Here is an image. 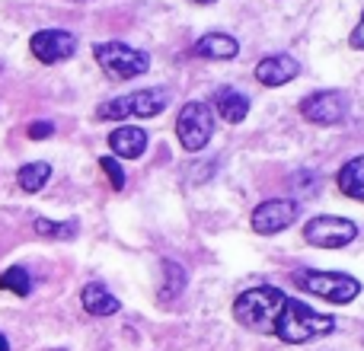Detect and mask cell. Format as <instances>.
Returning a JSON list of instances; mask_svg holds the SVG:
<instances>
[{
  "label": "cell",
  "mask_w": 364,
  "mask_h": 351,
  "mask_svg": "<svg viewBox=\"0 0 364 351\" xmlns=\"http://www.w3.org/2000/svg\"><path fill=\"white\" fill-rule=\"evenodd\" d=\"M170 106V90L151 87V90H134L128 96H115L96 106V119L100 122H122V119H154Z\"/></svg>",
  "instance_id": "3"
},
{
  "label": "cell",
  "mask_w": 364,
  "mask_h": 351,
  "mask_svg": "<svg viewBox=\"0 0 364 351\" xmlns=\"http://www.w3.org/2000/svg\"><path fill=\"white\" fill-rule=\"evenodd\" d=\"M188 4H218V0H188Z\"/></svg>",
  "instance_id": "25"
},
{
  "label": "cell",
  "mask_w": 364,
  "mask_h": 351,
  "mask_svg": "<svg viewBox=\"0 0 364 351\" xmlns=\"http://www.w3.org/2000/svg\"><path fill=\"white\" fill-rule=\"evenodd\" d=\"M358 237V227L348 217H336V214H320V217L304 224V239L320 249H342Z\"/></svg>",
  "instance_id": "7"
},
{
  "label": "cell",
  "mask_w": 364,
  "mask_h": 351,
  "mask_svg": "<svg viewBox=\"0 0 364 351\" xmlns=\"http://www.w3.org/2000/svg\"><path fill=\"white\" fill-rule=\"evenodd\" d=\"M333 329H336L333 316L316 313V310L307 307L304 301L288 297L275 320V333L272 335H278V339L288 342V345H304V342H314V339H320V335H329Z\"/></svg>",
  "instance_id": "2"
},
{
  "label": "cell",
  "mask_w": 364,
  "mask_h": 351,
  "mask_svg": "<svg viewBox=\"0 0 364 351\" xmlns=\"http://www.w3.org/2000/svg\"><path fill=\"white\" fill-rule=\"evenodd\" d=\"M147 138H151V134H147L144 128L122 125V128H115V131L109 134V147H112L115 157L134 160V157H141V153L147 151Z\"/></svg>",
  "instance_id": "13"
},
{
  "label": "cell",
  "mask_w": 364,
  "mask_h": 351,
  "mask_svg": "<svg viewBox=\"0 0 364 351\" xmlns=\"http://www.w3.org/2000/svg\"><path fill=\"white\" fill-rule=\"evenodd\" d=\"M297 112L314 125H339L348 115V96L342 90H320V93H310L307 99H301Z\"/></svg>",
  "instance_id": "8"
},
{
  "label": "cell",
  "mask_w": 364,
  "mask_h": 351,
  "mask_svg": "<svg viewBox=\"0 0 364 351\" xmlns=\"http://www.w3.org/2000/svg\"><path fill=\"white\" fill-rule=\"evenodd\" d=\"M186 291V269L179 262H164V284H160V301H176Z\"/></svg>",
  "instance_id": "18"
},
{
  "label": "cell",
  "mask_w": 364,
  "mask_h": 351,
  "mask_svg": "<svg viewBox=\"0 0 364 351\" xmlns=\"http://www.w3.org/2000/svg\"><path fill=\"white\" fill-rule=\"evenodd\" d=\"M195 58H208V61H233L240 55V42L227 32H208L192 45Z\"/></svg>",
  "instance_id": "12"
},
{
  "label": "cell",
  "mask_w": 364,
  "mask_h": 351,
  "mask_svg": "<svg viewBox=\"0 0 364 351\" xmlns=\"http://www.w3.org/2000/svg\"><path fill=\"white\" fill-rule=\"evenodd\" d=\"M336 182H339L342 195H348V198H355V201H364V153L348 160L339 170V179Z\"/></svg>",
  "instance_id": "16"
},
{
  "label": "cell",
  "mask_w": 364,
  "mask_h": 351,
  "mask_svg": "<svg viewBox=\"0 0 364 351\" xmlns=\"http://www.w3.org/2000/svg\"><path fill=\"white\" fill-rule=\"evenodd\" d=\"M80 303H83V310H87L90 316H112V313H119L122 310L119 297H115L112 291H109L106 284H100V281H90L87 288L80 291Z\"/></svg>",
  "instance_id": "14"
},
{
  "label": "cell",
  "mask_w": 364,
  "mask_h": 351,
  "mask_svg": "<svg viewBox=\"0 0 364 351\" xmlns=\"http://www.w3.org/2000/svg\"><path fill=\"white\" fill-rule=\"evenodd\" d=\"M0 288L10 291V294H16V297H29L32 294V278L23 265H13V269H6L4 275H0Z\"/></svg>",
  "instance_id": "20"
},
{
  "label": "cell",
  "mask_w": 364,
  "mask_h": 351,
  "mask_svg": "<svg viewBox=\"0 0 364 351\" xmlns=\"http://www.w3.org/2000/svg\"><path fill=\"white\" fill-rule=\"evenodd\" d=\"M0 351H10V342H6V335H0Z\"/></svg>",
  "instance_id": "24"
},
{
  "label": "cell",
  "mask_w": 364,
  "mask_h": 351,
  "mask_svg": "<svg viewBox=\"0 0 364 351\" xmlns=\"http://www.w3.org/2000/svg\"><path fill=\"white\" fill-rule=\"evenodd\" d=\"M214 134V109L208 102L195 99V102H186L176 119V138L179 144L186 147L188 153H198L208 147Z\"/></svg>",
  "instance_id": "6"
},
{
  "label": "cell",
  "mask_w": 364,
  "mask_h": 351,
  "mask_svg": "<svg viewBox=\"0 0 364 351\" xmlns=\"http://www.w3.org/2000/svg\"><path fill=\"white\" fill-rule=\"evenodd\" d=\"M214 109H218V115L227 125H240V122L246 119V112H250V99L233 87H220L218 93H214Z\"/></svg>",
  "instance_id": "15"
},
{
  "label": "cell",
  "mask_w": 364,
  "mask_h": 351,
  "mask_svg": "<svg viewBox=\"0 0 364 351\" xmlns=\"http://www.w3.org/2000/svg\"><path fill=\"white\" fill-rule=\"evenodd\" d=\"M348 42H352V48L364 51V13H361L358 26H355V29H352V36H348Z\"/></svg>",
  "instance_id": "23"
},
{
  "label": "cell",
  "mask_w": 364,
  "mask_h": 351,
  "mask_svg": "<svg viewBox=\"0 0 364 351\" xmlns=\"http://www.w3.org/2000/svg\"><path fill=\"white\" fill-rule=\"evenodd\" d=\"M297 74H301V64L291 55H269L256 64V80L262 83V87H284V83H291Z\"/></svg>",
  "instance_id": "11"
},
{
  "label": "cell",
  "mask_w": 364,
  "mask_h": 351,
  "mask_svg": "<svg viewBox=\"0 0 364 351\" xmlns=\"http://www.w3.org/2000/svg\"><path fill=\"white\" fill-rule=\"evenodd\" d=\"M51 134H55V125H51V122H32L29 125L32 141H45V138H51Z\"/></svg>",
  "instance_id": "22"
},
{
  "label": "cell",
  "mask_w": 364,
  "mask_h": 351,
  "mask_svg": "<svg viewBox=\"0 0 364 351\" xmlns=\"http://www.w3.org/2000/svg\"><path fill=\"white\" fill-rule=\"evenodd\" d=\"M100 68L106 70L112 80H134V77L147 74L151 70V58L147 51H138L125 42H100L93 48Z\"/></svg>",
  "instance_id": "5"
},
{
  "label": "cell",
  "mask_w": 364,
  "mask_h": 351,
  "mask_svg": "<svg viewBox=\"0 0 364 351\" xmlns=\"http://www.w3.org/2000/svg\"><path fill=\"white\" fill-rule=\"evenodd\" d=\"M29 51L42 64H61L77 55V36L68 29H38L29 38Z\"/></svg>",
  "instance_id": "9"
},
{
  "label": "cell",
  "mask_w": 364,
  "mask_h": 351,
  "mask_svg": "<svg viewBox=\"0 0 364 351\" xmlns=\"http://www.w3.org/2000/svg\"><path fill=\"white\" fill-rule=\"evenodd\" d=\"M294 284L307 294L320 297L329 303H352L361 294L358 278L346 275V271H316V269H301L294 271Z\"/></svg>",
  "instance_id": "4"
},
{
  "label": "cell",
  "mask_w": 364,
  "mask_h": 351,
  "mask_svg": "<svg viewBox=\"0 0 364 351\" xmlns=\"http://www.w3.org/2000/svg\"><path fill=\"white\" fill-rule=\"evenodd\" d=\"M36 233L45 239H74L77 237V220H48V217H36Z\"/></svg>",
  "instance_id": "19"
},
{
  "label": "cell",
  "mask_w": 364,
  "mask_h": 351,
  "mask_svg": "<svg viewBox=\"0 0 364 351\" xmlns=\"http://www.w3.org/2000/svg\"><path fill=\"white\" fill-rule=\"evenodd\" d=\"M294 220H297V201L269 198L252 211V230L262 233V237H272V233L288 230Z\"/></svg>",
  "instance_id": "10"
},
{
  "label": "cell",
  "mask_w": 364,
  "mask_h": 351,
  "mask_svg": "<svg viewBox=\"0 0 364 351\" xmlns=\"http://www.w3.org/2000/svg\"><path fill=\"white\" fill-rule=\"evenodd\" d=\"M284 301H288V294H284L282 288H272V284L250 288L233 301V316H237V323L243 329H250V333L272 335L275 333V320H278V313H282Z\"/></svg>",
  "instance_id": "1"
},
{
  "label": "cell",
  "mask_w": 364,
  "mask_h": 351,
  "mask_svg": "<svg viewBox=\"0 0 364 351\" xmlns=\"http://www.w3.org/2000/svg\"><path fill=\"white\" fill-rule=\"evenodd\" d=\"M48 179H51V163H45V160H38V163H26V166H19V173H16L19 188H23V192H29V195L42 192L45 182H48Z\"/></svg>",
  "instance_id": "17"
},
{
  "label": "cell",
  "mask_w": 364,
  "mask_h": 351,
  "mask_svg": "<svg viewBox=\"0 0 364 351\" xmlns=\"http://www.w3.org/2000/svg\"><path fill=\"white\" fill-rule=\"evenodd\" d=\"M100 166H102V173L109 176V182H112L115 192H119V188H125V170H122V166L115 163V157H102V160H100Z\"/></svg>",
  "instance_id": "21"
}]
</instances>
